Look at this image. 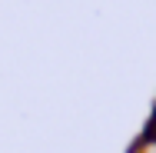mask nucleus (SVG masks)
Segmentation results:
<instances>
[{"label": "nucleus", "mask_w": 156, "mask_h": 153, "mask_svg": "<svg viewBox=\"0 0 156 153\" xmlns=\"http://www.w3.org/2000/svg\"><path fill=\"white\" fill-rule=\"evenodd\" d=\"M129 153H156V137H150V133H143L133 147H129Z\"/></svg>", "instance_id": "obj_1"}, {"label": "nucleus", "mask_w": 156, "mask_h": 153, "mask_svg": "<svg viewBox=\"0 0 156 153\" xmlns=\"http://www.w3.org/2000/svg\"><path fill=\"white\" fill-rule=\"evenodd\" d=\"M153 120H156V113H153Z\"/></svg>", "instance_id": "obj_3"}, {"label": "nucleus", "mask_w": 156, "mask_h": 153, "mask_svg": "<svg viewBox=\"0 0 156 153\" xmlns=\"http://www.w3.org/2000/svg\"><path fill=\"white\" fill-rule=\"evenodd\" d=\"M146 133H150V137H156V120H153V126H150V130H146Z\"/></svg>", "instance_id": "obj_2"}]
</instances>
